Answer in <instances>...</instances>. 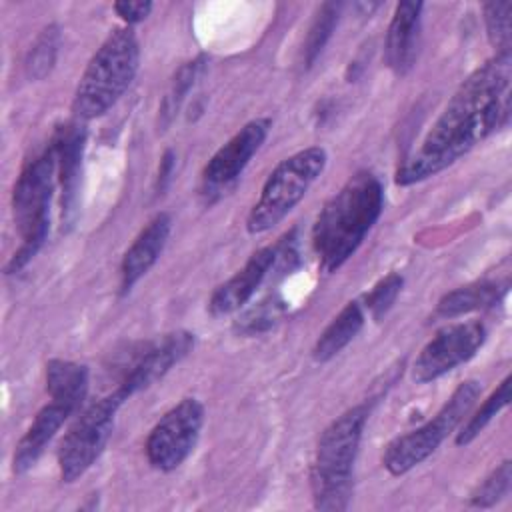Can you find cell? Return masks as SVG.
<instances>
[{
  "instance_id": "1",
  "label": "cell",
  "mask_w": 512,
  "mask_h": 512,
  "mask_svg": "<svg viewBox=\"0 0 512 512\" xmlns=\"http://www.w3.org/2000/svg\"><path fill=\"white\" fill-rule=\"evenodd\" d=\"M512 56L494 54L452 94L418 148L396 170L398 186H412L452 166L510 116Z\"/></svg>"
},
{
  "instance_id": "2",
  "label": "cell",
  "mask_w": 512,
  "mask_h": 512,
  "mask_svg": "<svg viewBox=\"0 0 512 512\" xmlns=\"http://www.w3.org/2000/svg\"><path fill=\"white\" fill-rule=\"evenodd\" d=\"M384 208V188L372 172H356L328 198L312 228V246L324 272H336L362 244Z\"/></svg>"
},
{
  "instance_id": "3",
  "label": "cell",
  "mask_w": 512,
  "mask_h": 512,
  "mask_svg": "<svg viewBox=\"0 0 512 512\" xmlns=\"http://www.w3.org/2000/svg\"><path fill=\"white\" fill-rule=\"evenodd\" d=\"M368 420L366 406H354L334 418L318 438L310 486L314 508L346 510L354 490V462Z\"/></svg>"
},
{
  "instance_id": "4",
  "label": "cell",
  "mask_w": 512,
  "mask_h": 512,
  "mask_svg": "<svg viewBox=\"0 0 512 512\" xmlns=\"http://www.w3.org/2000/svg\"><path fill=\"white\" fill-rule=\"evenodd\" d=\"M140 44L132 26L114 28L86 64L72 100L74 118L86 122L106 114L132 84Z\"/></svg>"
},
{
  "instance_id": "5",
  "label": "cell",
  "mask_w": 512,
  "mask_h": 512,
  "mask_svg": "<svg viewBox=\"0 0 512 512\" xmlns=\"http://www.w3.org/2000/svg\"><path fill=\"white\" fill-rule=\"evenodd\" d=\"M58 164L52 144L30 160L20 172L12 192V214L20 246L6 264V274L20 272L42 248L50 230V200L56 186Z\"/></svg>"
},
{
  "instance_id": "6",
  "label": "cell",
  "mask_w": 512,
  "mask_h": 512,
  "mask_svg": "<svg viewBox=\"0 0 512 512\" xmlns=\"http://www.w3.org/2000/svg\"><path fill=\"white\" fill-rule=\"evenodd\" d=\"M326 160V150L320 146L284 158L266 178L260 198L246 218L248 232L262 234L282 222L324 172Z\"/></svg>"
},
{
  "instance_id": "7",
  "label": "cell",
  "mask_w": 512,
  "mask_h": 512,
  "mask_svg": "<svg viewBox=\"0 0 512 512\" xmlns=\"http://www.w3.org/2000/svg\"><path fill=\"white\" fill-rule=\"evenodd\" d=\"M480 392L482 386L478 380H464L434 414V418L386 444L382 452V466L392 476H402L414 466L422 464L464 422Z\"/></svg>"
},
{
  "instance_id": "8",
  "label": "cell",
  "mask_w": 512,
  "mask_h": 512,
  "mask_svg": "<svg viewBox=\"0 0 512 512\" xmlns=\"http://www.w3.org/2000/svg\"><path fill=\"white\" fill-rule=\"evenodd\" d=\"M124 402L126 396L114 388L78 414L58 446L62 482L78 480L100 458L112 436L116 412Z\"/></svg>"
},
{
  "instance_id": "9",
  "label": "cell",
  "mask_w": 512,
  "mask_h": 512,
  "mask_svg": "<svg viewBox=\"0 0 512 512\" xmlns=\"http://www.w3.org/2000/svg\"><path fill=\"white\" fill-rule=\"evenodd\" d=\"M204 424V406L196 398H182L150 430L146 458L160 472L176 470L194 450Z\"/></svg>"
},
{
  "instance_id": "10",
  "label": "cell",
  "mask_w": 512,
  "mask_h": 512,
  "mask_svg": "<svg viewBox=\"0 0 512 512\" xmlns=\"http://www.w3.org/2000/svg\"><path fill=\"white\" fill-rule=\"evenodd\" d=\"M486 328L478 320L454 322L440 328L418 352L412 364V380L432 382L456 366L468 362L484 344Z\"/></svg>"
},
{
  "instance_id": "11",
  "label": "cell",
  "mask_w": 512,
  "mask_h": 512,
  "mask_svg": "<svg viewBox=\"0 0 512 512\" xmlns=\"http://www.w3.org/2000/svg\"><path fill=\"white\" fill-rule=\"evenodd\" d=\"M270 128V118L250 120L214 152L202 170V196L206 200L226 190L244 172L252 156L264 144Z\"/></svg>"
},
{
  "instance_id": "12",
  "label": "cell",
  "mask_w": 512,
  "mask_h": 512,
  "mask_svg": "<svg viewBox=\"0 0 512 512\" xmlns=\"http://www.w3.org/2000/svg\"><path fill=\"white\" fill-rule=\"evenodd\" d=\"M192 346L194 334L186 330H176L162 336L160 340L144 344V348L134 354L132 362L124 370L116 390H120L128 400L136 392L160 380L174 364H178L192 350Z\"/></svg>"
},
{
  "instance_id": "13",
  "label": "cell",
  "mask_w": 512,
  "mask_h": 512,
  "mask_svg": "<svg viewBox=\"0 0 512 512\" xmlns=\"http://www.w3.org/2000/svg\"><path fill=\"white\" fill-rule=\"evenodd\" d=\"M86 136H88V132H86L84 122L74 118V120L62 124L50 142L56 152L58 184L62 190V196H60L62 228H70L76 220L80 168H82V154L86 148Z\"/></svg>"
},
{
  "instance_id": "14",
  "label": "cell",
  "mask_w": 512,
  "mask_h": 512,
  "mask_svg": "<svg viewBox=\"0 0 512 512\" xmlns=\"http://www.w3.org/2000/svg\"><path fill=\"white\" fill-rule=\"evenodd\" d=\"M274 260H276L274 246H264L256 250L234 276H230L224 284H220L212 292L208 310L214 316H224V314L242 310L250 302V298L256 294L264 278L272 272Z\"/></svg>"
},
{
  "instance_id": "15",
  "label": "cell",
  "mask_w": 512,
  "mask_h": 512,
  "mask_svg": "<svg viewBox=\"0 0 512 512\" xmlns=\"http://www.w3.org/2000/svg\"><path fill=\"white\" fill-rule=\"evenodd\" d=\"M170 230L172 218L168 212H158L140 230L120 262V294H128L134 284L156 264L168 242Z\"/></svg>"
},
{
  "instance_id": "16",
  "label": "cell",
  "mask_w": 512,
  "mask_h": 512,
  "mask_svg": "<svg viewBox=\"0 0 512 512\" xmlns=\"http://www.w3.org/2000/svg\"><path fill=\"white\" fill-rule=\"evenodd\" d=\"M76 410H78L76 404L60 398H50V402L38 410L30 428L24 432V436L16 444L14 458H12V468L16 474H24L36 464V460L42 456L48 442L56 436L62 424Z\"/></svg>"
},
{
  "instance_id": "17",
  "label": "cell",
  "mask_w": 512,
  "mask_h": 512,
  "mask_svg": "<svg viewBox=\"0 0 512 512\" xmlns=\"http://www.w3.org/2000/svg\"><path fill=\"white\" fill-rule=\"evenodd\" d=\"M422 8V2H400L392 14L384 42V58L396 74H406L414 64Z\"/></svg>"
},
{
  "instance_id": "18",
  "label": "cell",
  "mask_w": 512,
  "mask_h": 512,
  "mask_svg": "<svg viewBox=\"0 0 512 512\" xmlns=\"http://www.w3.org/2000/svg\"><path fill=\"white\" fill-rule=\"evenodd\" d=\"M508 290V280H482L460 286L448 294H444L436 306V316L440 318H456L474 310H482L500 302V298Z\"/></svg>"
},
{
  "instance_id": "19",
  "label": "cell",
  "mask_w": 512,
  "mask_h": 512,
  "mask_svg": "<svg viewBox=\"0 0 512 512\" xmlns=\"http://www.w3.org/2000/svg\"><path fill=\"white\" fill-rule=\"evenodd\" d=\"M364 326V306L358 300H350L318 336L312 358L316 362L332 360L344 346H348Z\"/></svg>"
},
{
  "instance_id": "20",
  "label": "cell",
  "mask_w": 512,
  "mask_h": 512,
  "mask_svg": "<svg viewBox=\"0 0 512 512\" xmlns=\"http://www.w3.org/2000/svg\"><path fill=\"white\" fill-rule=\"evenodd\" d=\"M46 390L50 398L80 404L88 392V368L84 364L54 358L46 364Z\"/></svg>"
},
{
  "instance_id": "21",
  "label": "cell",
  "mask_w": 512,
  "mask_h": 512,
  "mask_svg": "<svg viewBox=\"0 0 512 512\" xmlns=\"http://www.w3.org/2000/svg\"><path fill=\"white\" fill-rule=\"evenodd\" d=\"M60 28L58 24H48L40 30L36 40L32 42L28 54H26V74L32 80H42L46 78L58 58V48H60Z\"/></svg>"
},
{
  "instance_id": "22",
  "label": "cell",
  "mask_w": 512,
  "mask_h": 512,
  "mask_svg": "<svg viewBox=\"0 0 512 512\" xmlns=\"http://www.w3.org/2000/svg\"><path fill=\"white\" fill-rule=\"evenodd\" d=\"M510 382H512V378L506 376V378L498 384V388L480 404V408L462 424L460 432L456 434V444H458V446L470 444V442L486 428V424H488L504 406H508V402H510Z\"/></svg>"
},
{
  "instance_id": "23",
  "label": "cell",
  "mask_w": 512,
  "mask_h": 512,
  "mask_svg": "<svg viewBox=\"0 0 512 512\" xmlns=\"http://www.w3.org/2000/svg\"><path fill=\"white\" fill-rule=\"evenodd\" d=\"M202 66H204V56H198V58H194V60H190V62H186L178 68V72L174 74L172 84H170V88H168V92L162 100V106H160L162 126H168L172 122V118L176 116L182 100L186 98V94L192 88L196 76L200 74Z\"/></svg>"
},
{
  "instance_id": "24",
  "label": "cell",
  "mask_w": 512,
  "mask_h": 512,
  "mask_svg": "<svg viewBox=\"0 0 512 512\" xmlns=\"http://www.w3.org/2000/svg\"><path fill=\"white\" fill-rule=\"evenodd\" d=\"M340 4L336 2H324L310 26L306 44H304V66H312L314 60L320 56V52L324 50L326 42L330 40L336 22H338V14H340Z\"/></svg>"
},
{
  "instance_id": "25",
  "label": "cell",
  "mask_w": 512,
  "mask_h": 512,
  "mask_svg": "<svg viewBox=\"0 0 512 512\" xmlns=\"http://www.w3.org/2000/svg\"><path fill=\"white\" fill-rule=\"evenodd\" d=\"M484 24L490 44L494 46L496 54H510L512 46V32H510V14L512 2H486L482 6Z\"/></svg>"
},
{
  "instance_id": "26",
  "label": "cell",
  "mask_w": 512,
  "mask_h": 512,
  "mask_svg": "<svg viewBox=\"0 0 512 512\" xmlns=\"http://www.w3.org/2000/svg\"><path fill=\"white\" fill-rule=\"evenodd\" d=\"M510 482H512V462L504 460L470 494V504L476 506V508H490V506H494L496 502H500L510 492Z\"/></svg>"
},
{
  "instance_id": "27",
  "label": "cell",
  "mask_w": 512,
  "mask_h": 512,
  "mask_svg": "<svg viewBox=\"0 0 512 512\" xmlns=\"http://www.w3.org/2000/svg\"><path fill=\"white\" fill-rule=\"evenodd\" d=\"M402 284H404V278L396 272H390L380 282H376L368 294H364L362 306L370 312V316L374 320H380L396 302V298L402 290Z\"/></svg>"
},
{
  "instance_id": "28",
  "label": "cell",
  "mask_w": 512,
  "mask_h": 512,
  "mask_svg": "<svg viewBox=\"0 0 512 512\" xmlns=\"http://www.w3.org/2000/svg\"><path fill=\"white\" fill-rule=\"evenodd\" d=\"M282 300H262L258 302L256 306H252L250 310H246L234 324V328L242 334H258V332H264L268 330L276 320L278 316L282 314L284 306Z\"/></svg>"
},
{
  "instance_id": "29",
  "label": "cell",
  "mask_w": 512,
  "mask_h": 512,
  "mask_svg": "<svg viewBox=\"0 0 512 512\" xmlns=\"http://www.w3.org/2000/svg\"><path fill=\"white\" fill-rule=\"evenodd\" d=\"M152 2H116L114 4V12L128 24H136L140 20H144L150 12H152Z\"/></svg>"
},
{
  "instance_id": "30",
  "label": "cell",
  "mask_w": 512,
  "mask_h": 512,
  "mask_svg": "<svg viewBox=\"0 0 512 512\" xmlns=\"http://www.w3.org/2000/svg\"><path fill=\"white\" fill-rule=\"evenodd\" d=\"M174 152L172 150H166L162 160H160V168H158V176H156V192H164V188L168 186L170 178H172V172H174Z\"/></svg>"
}]
</instances>
